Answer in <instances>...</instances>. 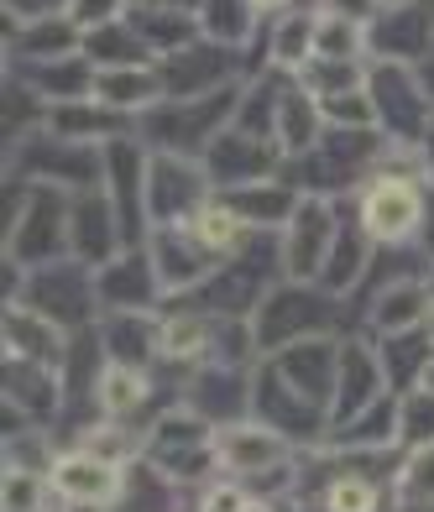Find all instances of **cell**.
Listing matches in <instances>:
<instances>
[{"mask_svg": "<svg viewBox=\"0 0 434 512\" xmlns=\"http://www.w3.org/2000/svg\"><path fill=\"white\" fill-rule=\"evenodd\" d=\"M194 16H199V37L204 42L231 48V53H246L251 63H257V48L267 37V16L251 6V0H204Z\"/></svg>", "mask_w": 434, "mask_h": 512, "instance_id": "83f0119b", "label": "cell"}, {"mask_svg": "<svg viewBox=\"0 0 434 512\" xmlns=\"http://www.w3.org/2000/svg\"><path fill=\"white\" fill-rule=\"evenodd\" d=\"M6 413L11 424H42L48 429L63 413V371L37 361H6Z\"/></svg>", "mask_w": 434, "mask_h": 512, "instance_id": "7402d4cb", "label": "cell"}, {"mask_svg": "<svg viewBox=\"0 0 434 512\" xmlns=\"http://www.w3.org/2000/svg\"><path fill=\"white\" fill-rule=\"evenodd\" d=\"M251 392H257V366H199L184 382V408L199 413L210 429H231L251 418Z\"/></svg>", "mask_w": 434, "mask_h": 512, "instance_id": "e0dca14e", "label": "cell"}, {"mask_svg": "<svg viewBox=\"0 0 434 512\" xmlns=\"http://www.w3.org/2000/svg\"><path fill=\"white\" fill-rule=\"evenodd\" d=\"M293 460H299V445H288L278 429L257 424V418L220 429V471H231V481H241V486L283 471V465H293Z\"/></svg>", "mask_w": 434, "mask_h": 512, "instance_id": "ffe728a7", "label": "cell"}, {"mask_svg": "<svg viewBox=\"0 0 434 512\" xmlns=\"http://www.w3.org/2000/svg\"><path fill=\"white\" fill-rule=\"evenodd\" d=\"M262 230H251L231 204H225L220 194L199 209V215L189 220H178V225H157L152 230V262L157 272H163V288L168 298H184L194 288H204L210 277L225 267V262H236V256L257 241Z\"/></svg>", "mask_w": 434, "mask_h": 512, "instance_id": "6da1fadb", "label": "cell"}, {"mask_svg": "<svg viewBox=\"0 0 434 512\" xmlns=\"http://www.w3.org/2000/svg\"><path fill=\"white\" fill-rule=\"evenodd\" d=\"M382 398H393L387 387L382 356L367 335H340V377H335V408H330V429H346L351 418L372 413Z\"/></svg>", "mask_w": 434, "mask_h": 512, "instance_id": "ac0fdd59", "label": "cell"}, {"mask_svg": "<svg viewBox=\"0 0 434 512\" xmlns=\"http://www.w3.org/2000/svg\"><path fill=\"white\" fill-rule=\"evenodd\" d=\"M377 345V356H382V371H387V387L398 392H414V387H424V377H429V366H434V340H429V330H408V335H382V340H372Z\"/></svg>", "mask_w": 434, "mask_h": 512, "instance_id": "e575fe53", "label": "cell"}, {"mask_svg": "<svg viewBox=\"0 0 434 512\" xmlns=\"http://www.w3.org/2000/svg\"><path fill=\"white\" fill-rule=\"evenodd\" d=\"M163 89L168 100H194V95H220V89H236L251 79V58L231 53V48H215V42H189V48L168 53L163 63Z\"/></svg>", "mask_w": 434, "mask_h": 512, "instance_id": "4fadbf2b", "label": "cell"}, {"mask_svg": "<svg viewBox=\"0 0 434 512\" xmlns=\"http://www.w3.org/2000/svg\"><path fill=\"white\" fill-rule=\"evenodd\" d=\"M126 486V465H110L89 450H68L53 465V497L68 507H110Z\"/></svg>", "mask_w": 434, "mask_h": 512, "instance_id": "cb8c5ba5", "label": "cell"}, {"mask_svg": "<svg viewBox=\"0 0 434 512\" xmlns=\"http://www.w3.org/2000/svg\"><path fill=\"white\" fill-rule=\"evenodd\" d=\"M68 0H6V21H42V16H63Z\"/></svg>", "mask_w": 434, "mask_h": 512, "instance_id": "681fc988", "label": "cell"}, {"mask_svg": "<svg viewBox=\"0 0 434 512\" xmlns=\"http://www.w3.org/2000/svg\"><path fill=\"white\" fill-rule=\"evenodd\" d=\"M387 157H393V147H387V136L377 126H325V136L283 168V178L299 194L340 204V199H351Z\"/></svg>", "mask_w": 434, "mask_h": 512, "instance_id": "3957f363", "label": "cell"}, {"mask_svg": "<svg viewBox=\"0 0 434 512\" xmlns=\"http://www.w3.org/2000/svg\"><path fill=\"white\" fill-rule=\"evenodd\" d=\"M131 6H142V11H199L204 6V0H131Z\"/></svg>", "mask_w": 434, "mask_h": 512, "instance_id": "f907efd6", "label": "cell"}, {"mask_svg": "<svg viewBox=\"0 0 434 512\" xmlns=\"http://www.w3.org/2000/svg\"><path fill=\"white\" fill-rule=\"evenodd\" d=\"M424 330H429V340H434V314H429V324H424Z\"/></svg>", "mask_w": 434, "mask_h": 512, "instance_id": "9f6ffc18", "label": "cell"}, {"mask_svg": "<svg viewBox=\"0 0 434 512\" xmlns=\"http://www.w3.org/2000/svg\"><path fill=\"white\" fill-rule=\"evenodd\" d=\"M314 58H367V27L340 21L319 11V37H314Z\"/></svg>", "mask_w": 434, "mask_h": 512, "instance_id": "ee69618b", "label": "cell"}, {"mask_svg": "<svg viewBox=\"0 0 434 512\" xmlns=\"http://www.w3.org/2000/svg\"><path fill=\"white\" fill-rule=\"evenodd\" d=\"M283 168H288V157L278 152V142H267V136H257V131H241V126H225L220 142L204 152V173H210L215 194L283 178Z\"/></svg>", "mask_w": 434, "mask_h": 512, "instance_id": "9a60e30c", "label": "cell"}, {"mask_svg": "<svg viewBox=\"0 0 434 512\" xmlns=\"http://www.w3.org/2000/svg\"><path fill=\"white\" fill-rule=\"evenodd\" d=\"M251 6H257V11H262V16L272 21V16H283V11H293V6H299V0H251Z\"/></svg>", "mask_w": 434, "mask_h": 512, "instance_id": "816d5d0a", "label": "cell"}, {"mask_svg": "<svg viewBox=\"0 0 434 512\" xmlns=\"http://www.w3.org/2000/svg\"><path fill=\"white\" fill-rule=\"evenodd\" d=\"M387 6H398V0H387Z\"/></svg>", "mask_w": 434, "mask_h": 512, "instance_id": "680465c9", "label": "cell"}, {"mask_svg": "<svg viewBox=\"0 0 434 512\" xmlns=\"http://www.w3.org/2000/svg\"><path fill=\"white\" fill-rule=\"evenodd\" d=\"M142 460L157 465L178 486H199L215 476L220 465V429H210L189 408H168L152 418V429L142 434Z\"/></svg>", "mask_w": 434, "mask_h": 512, "instance_id": "9c48e42d", "label": "cell"}, {"mask_svg": "<svg viewBox=\"0 0 434 512\" xmlns=\"http://www.w3.org/2000/svg\"><path fill=\"white\" fill-rule=\"evenodd\" d=\"M314 37H319V11H283L267 21V37H262V58L267 68L278 74H299V68L314 58Z\"/></svg>", "mask_w": 434, "mask_h": 512, "instance_id": "d6a6232c", "label": "cell"}, {"mask_svg": "<svg viewBox=\"0 0 434 512\" xmlns=\"http://www.w3.org/2000/svg\"><path fill=\"white\" fill-rule=\"evenodd\" d=\"M95 95H100L110 110H121V115H131V121H142L152 105L168 100V89H163V68L147 63V68H100Z\"/></svg>", "mask_w": 434, "mask_h": 512, "instance_id": "1f68e13d", "label": "cell"}, {"mask_svg": "<svg viewBox=\"0 0 434 512\" xmlns=\"http://www.w3.org/2000/svg\"><path fill=\"white\" fill-rule=\"evenodd\" d=\"M398 507H434V445L403 455V465H398Z\"/></svg>", "mask_w": 434, "mask_h": 512, "instance_id": "7bdbcfd3", "label": "cell"}, {"mask_svg": "<svg viewBox=\"0 0 434 512\" xmlns=\"http://www.w3.org/2000/svg\"><path fill=\"white\" fill-rule=\"evenodd\" d=\"M110 512H184V486L168 481L157 465H147L136 455L126 465V486H121V497L110 502Z\"/></svg>", "mask_w": 434, "mask_h": 512, "instance_id": "d590c367", "label": "cell"}, {"mask_svg": "<svg viewBox=\"0 0 434 512\" xmlns=\"http://www.w3.org/2000/svg\"><path fill=\"white\" fill-rule=\"evenodd\" d=\"M319 136H325V110H319V100L299 79H288L283 105H278V126H272V142H278V152L293 162V157H304Z\"/></svg>", "mask_w": 434, "mask_h": 512, "instance_id": "836d02e7", "label": "cell"}, {"mask_svg": "<svg viewBox=\"0 0 434 512\" xmlns=\"http://www.w3.org/2000/svg\"><path fill=\"white\" fill-rule=\"evenodd\" d=\"M95 288H100L105 314H163V304H168L163 272H157L147 246H131L116 262L95 267Z\"/></svg>", "mask_w": 434, "mask_h": 512, "instance_id": "2e32d148", "label": "cell"}, {"mask_svg": "<svg viewBox=\"0 0 434 512\" xmlns=\"http://www.w3.org/2000/svg\"><path fill=\"white\" fill-rule=\"evenodd\" d=\"M0 335H6V361H37V366H58L68 356V340L48 314H37L27 304H6V319H0Z\"/></svg>", "mask_w": 434, "mask_h": 512, "instance_id": "4316f807", "label": "cell"}, {"mask_svg": "<svg viewBox=\"0 0 434 512\" xmlns=\"http://www.w3.org/2000/svg\"><path fill=\"white\" fill-rule=\"evenodd\" d=\"M419 79H424V89H429V95H434V53L419 63Z\"/></svg>", "mask_w": 434, "mask_h": 512, "instance_id": "f5cc1de1", "label": "cell"}, {"mask_svg": "<svg viewBox=\"0 0 434 512\" xmlns=\"http://www.w3.org/2000/svg\"><path fill=\"white\" fill-rule=\"evenodd\" d=\"M95 335L105 345L110 366L152 371L157 361H163V314H100Z\"/></svg>", "mask_w": 434, "mask_h": 512, "instance_id": "484cf974", "label": "cell"}, {"mask_svg": "<svg viewBox=\"0 0 434 512\" xmlns=\"http://www.w3.org/2000/svg\"><path fill=\"white\" fill-rule=\"evenodd\" d=\"M6 79L27 84L42 105H74V100H89L95 95V79L100 68L89 63L84 53H68V58H48V63H6Z\"/></svg>", "mask_w": 434, "mask_h": 512, "instance_id": "d4e9b609", "label": "cell"}, {"mask_svg": "<svg viewBox=\"0 0 434 512\" xmlns=\"http://www.w3.org/2000/svg\"><path fill=\"white\" fill-rule=\"evenodd\" d=\"M387 0H314V11L325 16H340V21H356V27H372V21L382 16Z\"/></svg>", "mask_w": 434, "mask_h": 512, "instance_id": "7dc6e473", "label": "cell"}, {"mask_svg": "<svg viewBox=\"0 0 434 512\" xmlns=\"http://www.w3.org/2000/svg\"><path fill=\"white\" fill-rule=\"evenodd\" d=\"M346 225V209L335 199H314L304 194V204L293 209V220L278 230V251H283V277L293 283H319L330 251H335V236Z\"/></svg>", "mask_w": 434, "mask_h": 512, "instance_id": "8fae6325", "label": "cell"}, {"mask_svg": "<svg viewBox=\"0 0 434 512\" xmlns=\"http://www.w3.org/2000/svg\"><path fill=\"white\" fill-rule=\"evenodd\" d=\"M6 304H27L37 314H48L63 335H84L100 324V288H95V267H84L79 256H63L37 272H21L16 293Z\"/></svg>", "mask_w": 434, "mask_h": 512, "instance_id": "ba28073f", "label": "cell"}, {"mask_svg": "<svg viewBox=\"0 0 434 512\" xmlns=\"http://www.w3.org/2000/svg\"><path fill=\"white\" fill-rule=\"evenodd\" d=\"M367 74H372V58H309L293 79H299L314 100H335V95L367 89Z\"/></svg>", "mask_w": 434, "mask_h": 512, "instance_id": "f35d334b", "label": "cell"}, {"mask_svg": "<svg viewBox=\"0 0 434 512\" xmlns=\"http://www.w3.org/2000/svg\"><path fill=\"white\" fill-rule=\"evenodd\" d=\"M68 53H84V27L68 11L42 16V21H16L6 37V63H48Z\"/></svg>", "mask_w": 434, "mask_h": 512, "instance_id": "f1b7e54d", "label": "cell"}, {"mask_svg": "<svg viewBox=\"0 0 434 512\" xmlns=\"http://www.w3.org/2000/svg\"><path fill=\"white\" fill-rule=\"evenodd\" d=\"M53 476H27V471H6L0 481V507L6 512H48Z\"/></svg>", "mask_w": 434, "mask_h": 512, "instance_id": "f6af8a7d", "label": "cell"}, {"mask_svg": "<svg viewBox=\"0 0 434 512\" xmlns=\"http://www.w3.org/2000/svg\"><path fill=\"white\" fill-rule=\"evenodd\" d=\"M434 445V387H414L398 398V450H424Z\"/></svg>", "mask_w": 434, "mask_h": 512, "instance_id": "b9f144b4", "label": "cell"}, {"mask_svg": "<svg viewBox=\"0 0 434 512\" xmlns=\"http://www.w3.org/2000/svg\"><path fill=\"white\" fill-rule=\"evenodd\" d=\"M220 199L231 204L251 230H262V236H278V230L293 220V209L304 204V194L293 189L288 178H267V183H251V189H231Z\"/></svg>", "mask_w": 434, "mask_h": 512, "instance_id": "f546056e", "label": "cell"}, {"mask_svg": "<svg viewBox=\"0 0 434 512\" xmlns=\"http://www.w3.org/2000/svg\"><path fill=\"white\" fill-rule=\"evenodd\" d=\"M147 162L152 152L142 147V136H116L105 147V199L121 220L126 246L152 241V215H147Z\"/></svg>", "mask_w": 434, "mask_h": 512, "instance_id": "7c38bea8", "label": "cell"}, {"mask_svg": "<svg viewBox=\"0 0 434 512\" xmlns=\"http://www.w3.org/2000/svg\"><path fill=\"white\" fill-rule=\"evenodd\" d=\"M84 58L95 63V68H147V63H157L152 48L142 42V32L131 27V16L105 21V27L84 32Z\"/></svg>", "mask_w": 434, "mask_h": 512, "instance_id": "8d00e7d4", "label": "cell"}, {"mask_svg": "<svg viewBox=\"0 0 434 512\" xmlns=\"http://www.w3.org/2000/svg\"><path fill=\"white\" fill-rule=\"evenodd\" d=\"M11 183V199H6V262L21 272H37L48 262H63L74 256L68 246V215H74V194L48 189V183Z\"/></svg>", "mask_w": 434, "mask_h": 512, "instance_id": "5b68a950", "label": "cell"}, {"mask_svg": "<svg viewBox=\"0 0 434 512\" xmlns=\"http://www.w3.org/2000/svg\"><path fill=\"white\" fill-rule=\"evenodd\" d=\"M68 246H74V256L84 267H105V262H116L126 246L121 236V220H116V209H110L105 189L95 194H74V215H68Z\"/></svg>", "mask_w": 434, "mask_h": 512, "instance_id": "603a6c76", "label": "cell"}, {"mask_svg": "<svg viewBox=\"0 0 434 512\" xmlns=\"http://www.w3.org/2000/svg\"><path fill=\"white\" fill-rule=\"evenodd\" d=\"M424 173H429V183H434V131H429V142H424Z\"/></svg>", "mask_w": 434, "mask_h": 512, "instance_id": "db71d44e", "label": "cell"}, {"mask_svg": "<svg viewBox=\"0 0 434 512\" xmlns=\"http://www.w3.org/2000/svg\"><path fill=\"white\" fill-rule=\"evenodd\" d=\"M262 366L272 377H283L299 398H309L314 408H335V377H340V335L335 340H304L288 345L278 356H262Z\"/></svg>", "mask_w": 434, "mask_h": 512, "instance_id": "44dd1931", "label": "cell"}, {"mask_svg": "<svg viewBox=\"0 0 434 512\" xmlns=\"http://www.w3.org/2000/svg\"><path fill=\"white\" fill-rule=\"evenodd\" d=\"M210 199H215V183H210V173H204V162L152 152V162H147V215H152V230L199 215Z\"/></svg>", "mask_w": 434, "mask_h": 512, "instance_id": "5bb4252c", "label": "cell"}, {"mask_svg": "<svg viewBox=\"0 0 434 512\" xmlns=\"http://www.w3.org/2000/svg\"><path fill=\"white\" fill-rule=\"evenodd\" d=\"M429 53H434V6L429 0H398V6H382V16L367 27V58L372 63L419 68Z\"/></svg>", "mask_w": 434, "mask_h": 512, "instance_id": "d6986e66", "label": "cell"}, {"mask_svg": "<svg viewBox=\"0 0 434 512\" xmlns=\"http://www.w3.org/2000/svg\"><path fill=\"white\" fill-rule=\"evenodd\" d=\"M351 215L361 230L372 236V246L398 251V246H419L424 236V215H429V173H424V152H393L382 168L351 194Z\"/></svg>", "mask_w": 434, "mask_h": 512, "instance_id": "7a4b0ae2", "label": "cell"}, {"mask_svg": "<svg viewBox=\"0 0 434 512\" xmlns=\"http://www.w3.org/2000/svg\"><path fill=\"white\" fill-rule=\"evenodd\" d=\"M241 512H278V507H272V502H267V497H251V502H246V507H241Z\"/></svg>", "mask_w": 434, "mask_h": 512, "instance_id": "11a10c76", "label": "cell"}, {"mask_svg": "<svg viewBox=\"0 0 434 512\" xmlns=\"http://www.w3.org/2000/svg\"><path fill=\"white\" fill-rule=\"evenodd\" d=\"M251 335H257V356H278V351L304 345V340L351 335V309H346V298H335L330 288L283 277V283L262 298V309L251 314Z\"/></svg>", "mask_w": 434, "mask_h": 512, "instance_id": "277c9868", "label": "cell"}, {"mask_svg": "<svg viewBox=\"0 0 434 512\" xmlns=\"http://www.w3.org/2000/svg\"><path fill=\"white\" fill-rule=\"evenodd\" d=\"M236 105H241V84L236 89H220V95L163 100V105H152L142 121H136V136H142L147 152H168V157L204 162V152L220 142V131L236 126Z\"/></svg>", "mask_w": 434, "mask_h": 512, "instance_id": "8992f818", "label": "cell"}, {"mask_svg": "<svg viewBox=\"0 0 434 512\" xmlns=\"http://www.w3.org/2000/svg\"><path fill=\"white\" fill-rule=\"evenodd\" d=\"M251 502V492L241 481H220V486H210V492H204V502H199V512H241Z\"/></svg>", "mask_w": 434, "mask_h": 512, "instance_id": "c3c4849f", "label": "cell"}, {"mask_svg": "<svg viewBox=\"0 0 434 512\" xmlns=\"http://www.w3.org/2000/svg\"><path fill=\"white\" fill-rule=\"evenodd\" d=\"M126 16H131V27L142 32V42L152 48L157 63H163L168 53H178V48H189V42H199V16H189V11H142V6H131Z\"/></svg>", "mask_w": 434, "mask_h": 512, "instance_id": "ab89813d", "label": "cell"}, {"mask_svg": "<svg viewBox=\"0 0 434 512\" xmlns=\"http://www.w3.org/2000/svg\"><path fill=\"white\" fill-rule=\"evenodd\" d=\"M367 95H372L377 131L387 136V147H393V152H424L429 131H434V95L424 89L419 68L372 63Z\"/></svg>", "mask_w": 434, "mask_h": 512, "instance_id": "30bf717a", "label": "cell"}, {"mask_svg": "<svg viewBox=\"0 0 434 512\" xmlns=\"http://www.w3.org/2000/svg\"><path fill=\"white\" fill-rule=\"evenodd\" d=\"M126 11H131V0H68V16H74L84 32L105 27V21H121Z\"/></svg>", "mask_w": 434, "mask_h": 512, "instance_id": "bcb514c9", "label": "cell"}, {"mask_svg": "<svg viewBox=\"0 0 434 512\" xmlns=\"http://www.w3.org/2000/svg\"><path fill=\"white\" fill-rule=\"evenodd\" d=\"M152 398H157L152 371L105 366V377H100V418H110V424H131V418L142 413Z\"/></svg>", "mask_w": 434, "mask_h": 512, "instance_id": "74e56055", "label": "cell"}, {"mask_svg": "<svg viewBox=\"0 0 434 512\" xmlns=\"http://www.w3.org/2000/svg\"><path fill=\"white\" fill-rule=\"evenodd\" d=\"M53 445H48V429L42 424H21L6 434V471H27V476H53Z\"/></svg>", "mask_w": 434, "mask_h": 512, "instance_id": "60d3db41", "label": "cell"}, {"mask_svg": "<svg viewBox=\"0 0 434 512\" xmlns=\"http://www.w3.org/2000/svg\"><path fill=\"white\" fill-rule=\"evenodd\" d=\"M6 178L48 183V189H63V194H95L105 189V147H89L42 126L6 147Z\"/></svg>", "mask_w": 434, "mask_h": 512, "instance_id": "52a82bcc", "label": "cell"}, {"mask_svg": "<svg viewBox=\"0 0 434 512\" xmlns=\"http://www.w3.org/2000/svg\"><path fill=\"white\" fill-rule=\"evenodd\" d=\"M429 288H434V267H429Z\"/></svg>", "mask_w": 434, "mask_h": 512, "instance_id": "6f0895ef", "label": "cell"}, {"mask_svg": "<svg viewBox=\"0 0 434 512\" xmlns=\"http://www.w3.org/2000/svg\"><path fill=\"white\" fill-rule=\"evenodd\" d=\"M372 236L361 230V220L346 209V225H340V236H335V251H330V262L325 272H319V288H330L335 298H351L361 283H367V272H372Z\"/></svg>", "mask_w": 434, "mask_h": 512, "instance_id": "4dcf8cb0", "label": "cell"}]
</instances>
